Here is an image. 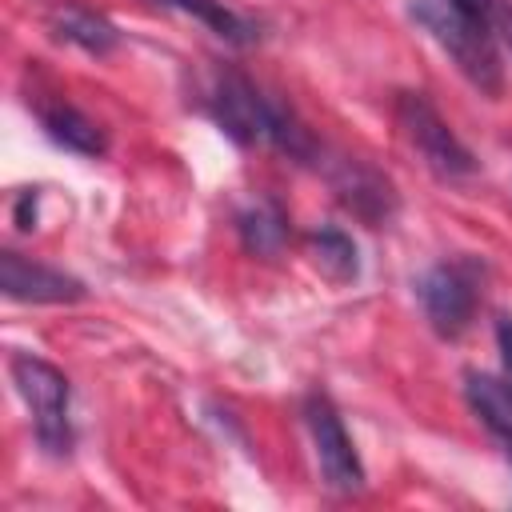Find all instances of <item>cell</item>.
Wrapping results in <instances>:
<instances>
[{
	"label": "cell",
	"instance_id": "obj_1",
	"mask_svg": "<svg viewBox=\"0 0 512 512\" xmlns=\"http://www.w3.org/2000/svg\"><path fill=\"white\" fill-rule=\"evenodd\" d=\"M204 108L220 124V132L232 136L244 148L268 144V148H276V152H284L292 160H312L316 156V144H312L308 128L284 104H272L240 72H216L212 84H208Z\"/></svg>",
	"mask_w": 512,
	"mask_h": 512
},
{
	"label": "cell",
	"instance_id": "obj_2",
	"mask_svg": "<svg viewBox=\"0 0 512 512\" xmlns=\"http://www.w3.org/2000/svg\"><path fill=\"white\" fill-rule=\"evenodd\" d=\"M408 16L432 36V44L456 64V72L484 96H500L504 88V64L496 52V36L488 28V16H476L460 8L456 0H412Z\"/></svg>",
	"mask_w": 512,
	"mask_h": 512
},
{
	"label": "cell",
	"instance_id": "obj_3",
	"mask_svg": "<svg viewBox=\"0 0 512 512\" xmlns=\"http://www.w3.org/2000/svg\"><path fill=\"white\" fill-rule=\"evenodd\" d=\"M8 368H12L16 392L32 408V432H36L40 448L48 456H68L72 452V424H68L72 388H68V376L56 364H48L40 356H28V352H16L8 360Z\"/></svg>",
	"mask_w": 512,
	"mask_h": 512
},
{
	"label": "cell",
	"instance_id": "obj_4",
	"mask_svg": "<svg viewBox=\"0 0 512 512\" xmlns=\"http://www.w3.org/2000/svg\"><path fill=\"white\" fill-rule=\"evenodd\" d=\"M396 124H400L408 148L420 156V164L432 176L456 180V176H468L476 168L472 152L460 144V136L440 120V112L420 92H400L396 96Z\"/></svg>",
	"mask_w": 512,
	"mask_h": 512
},
{
	"label": "cell",
	"instance_id": "obj_5",
	"mask_svg": "<svg viewBox=\"0 0 512 512\" xmlns=\"http://www.w3.org/2000/svg\"><path fill=\"white\" fill-rule=\"evenodd\" d=\"M304 424L312 432V448H316V464H320L324 484L340 496L360 492L364 488V464H360V456L352 448V436L344 432V420L332 408V400L312 392L304 400Z\"/></svg>",
	"mask_w": 512,
	"mask_h": 512
},
{
	"label": "cell",
	"instance_id": "obj_6",
	"mask_svg": "<svg viewBox=\"0 0 512 512\" xmlns=\"http://www.w3.org/2000/svg\"><path fill=\"white\" fill-rule=\"evenodd\" d=\"M416 292H420V304H424L428 324H432L440 336L456 340V336L472 324L476 288H472L468 268H460V264H436V268H428V272L420 276Z\"/></svg>",
	"mask_w": 512,
	"mask_h": 512
},
{
	"label": "cell",
	"instance_id": "obj_7",
	"mask_svg": "<svg viewBox=\"0 0 512 512\" xmlns=\"http://www.w3.org/2000/svg\"><path fill=\"white\" fill-rule=\"evenodd\" d=\"M328 184H332L336 200L356 220H364L368 228L388 224L392 212H396V188H392V180L384 172H376L372 164H364V160H352V156L336 160L328 168Z\"/></svg>",
	"mask_w": 512,
	"mask_h": 512
},
{
	"label": "cell",
	"instance_id": "obj_8",
	"mask_svg": "<svg viewBox=\"0 0 512 512\" xmlns=\"http://www.w3.org/2000/svg\"><path fill=\"white\" fill-rule=\"evenodd\" d=\"M0 292L20 304H72L84 300V284L60 268L28 260L12 248L0 252Z\"/></svg>",
	"mask_w": 512,
	"mask_h": 512
},
{
	"label": "cell",
	"instance_id": "obj_9",
	"mask_svg": "<svg viewBox=\"0 0 512 512\" xmlns=\"http://www.w3.org/2000/svg\"><path fill=\"white\" fill-rule=\"evenodd\" d=\"M48 32L64 44H76L80 52L88 56H108L116 44H120V32L108 16L84 8V4H52L48 16H44Z\"/></svg>",
	"mask_w": 512,
	"mask_h": 512
},
{
	"label": "cell",
	"instance_id": "obj_10",
	"mask_svg": "<svg viewBox=\"0 0 512 512\" xmlns=\"http://www.w3.org/2000/svg\"><path fill=\"white\" fill-rule=\"evenodd\" d=\"M464 396L468 408L484 420V428L508 448L512 456V384L500 376H484V372H468L464 376Z\"/></svg>",
	"mask_w": 512,
	"mask_h": 512
},
{
	"label": "cell",
	"instance_id": "obj_11",
	"mask_svg": "<svg viewBox=\"0 0 512 512\" xmlns=\"http://www.w3.org/2000/svg\"><path fill=\"white\" fill-rule=\"evenodd\" d=\"M148 4H156V8H168V12H184V16H192V20H200L212 36H220V40H228V44H236V48H244V44H256V24L252 20H244L240 12H232L224 0H148Z\"/></svg>",
	"mask_w": 512,
	"mask_h": 512
},
{
	"label": "cell",
	"instance_id": "obj_12",
	"mask_svg": "<svg viewBox=\"0 0 512 512\" xmlns=\"http://www.w3.org/2000/svg\"><path fill=\"white\" fill-rule=\"evenodd\" d=\"M40 124H44V132H48L56 144H64L68 152L104 156V148H108L100 124L88 120V116H84L80 108H72V104H48V108H40Z\"/></svg>",
	"mask_w": 512,
	"mask_h": 512
},
{
	"label": "cell",
	"instance_id": "obj_13",
	"mask_svg": "<svg viewBox=\"0 0 512 512\" xmlns=\"http://www.w3.org/2000/svg\"><path fill=\"white\" fill-rule=\"evenodd\" d=\"M236 228H240L244 248L256 252V256H276L284 248V240H288V216H284V208L272 196L248 204L236 216Z\"/></svg>",
	"mask_w": 512,
	"mask_h": 512
},
{
	"label": "cell",
	"instance_id": "obj_14",
	"mask_svg": "<svg viewBox=\"0 0 512 512\" xmlns=\"http://www.w3.org/2000/svg\"><path fill=\"white\" fill-rule=\"evenodd\" d=\"M308 252H312V260H316V268H320L328 280H336V284H348V280H356V272H360V264H356V244H352L340 228H316V232L308 236Z\"/></svg>",
	"mask_w": 512,
	"mask_h": 512
},
{
	"label": "cell",
	"instance_id": "obj_15",
	"mask_svg": "<svg viewBox=\"0 0 512 512\" xmlns=\"http://www.w3.org/2000/svg\"><path fill=\"white\" fill-rule=\"evenodd\" d=\"M496 344H500V364H504V380L512 384V316L496 320Z\"/></svg>",
	"mask_w": 512,
	"mask_h": 512
},
{
	"label": "cell",
	"instance_id": "obj_16",
	"mask_svg": "<svg viewBox=\"0 0 512 512\" xmlns=\"http://www.w3.org/2000/svg\"><path fill=\"white\" fill-rule=\"evenodd\" d=\"M488 16H492V24H496V32L508 40V48H512V4L508 0H492V8H488Z\"/></svg>",
	"mask_w": 512,
	"mask_h": 512
},
{
	"label": "cell",
	"instance_id": "obj_17",
	"mask_svg": "<svg viewBox=\"0 0 512 512\" xmlns=\"http://www.w3.org/2000/svg\"><path fill=\"white\" fill-rule=\"evenodd\" d=\"M32 220H36V192H24V196L16 200V224L28 232V228H32Z\"/></svg>",
	"mask_w": 512,
	"mask_h": 512
},
{
	"label": "cell",
	"instance_id": "obj_18",
	"mask_svg": "<svg viewBox=\"0 0 512 512\" xmlns=\"http://www.w3.org/2000/svg\"><path fill=\"white\" fill-rule=\"evenodd\" d=\"M460 8H468V12H476V16H488V8H492V0H456Z\"/></svg>",
	"mask_w": 512,
	"mask_h": 512
}]
</instances>
